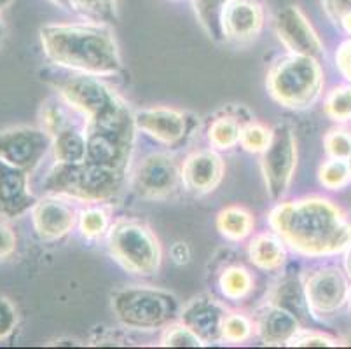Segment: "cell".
I'll use <instances>...</instances> for the list:
<instances>
[{"instance_id": "cell-5", "label": "cell", "mask_w": 351, "mask_h": 349, "mask_svg": "<svg viewBox=\"0 0 351 349\" xmlns=\"http://www.w3.org/2000/svg\"><path fill=\"white\" fill-rule=\"evenodd\" d=\"M324 88V72L317 58L290 54L282 58L267 75V89L278 104L304 108L317 101Z\"/></svg>"}, {"instance_id": "cell-34", "label": "cell", "mask_w": 351, "mask_h": 349, "mask_svg": "<svg viewBox=\"0 0 351 349\" xmlns=\"http://www.w3.org/2000/svg\"><path fill=\"white\" fill-rule=\"evenodd\" d=\"M325 150L334 159H348L351 154V134L344 130L328 131L324 140Z\"/></svg>"}, {"instance_id": "cell-36", "label": "cell", "mask_w": 351, "mask_h": 349, "mask_svg": "<svg viewBox=\"0 0 351 349\" xmlns=\"http://www.w3.org/2000/svg\"><path fill=\"white\" fill-rule=\"evenodd\" d=\"M336 339L328 337V335L317 334V332H309V334H301L295 335L290 342V346H299V348H328V346H336Z\"/></svg>"}, {"instance_id": "cell-15", "label": "cell", "mask_w": 351, "mask_h": 349, "mask_svg": "<svg viewBox=\"0 0 351 349\" xmlns=\"http://www.w3.org/2000/svg\"><path fill=\"white\" fill-rule=\"evenodd\" d=\"M34 229L43 241H56L72 230L75 210L58 197H46L32 208Z\"/></svg>"}, {"instance_id": "cell-20", "label": "cell", "mask_w": 351, "mask_h": 349, "mask_svg": "<svg viewBox=\"0 0 351 349\" xmlns=\"http://www.w3.org/2000/svg\"><path fill=\"white\" fill-rule=\"evenodd\" d=\"M51 149H53L54 158L58 163L77 165V163L84 161L86 154H88V136L77 128L66 126L53 134Z\"/></svg>"}, {"instance_id": "cell-16", "label": "cell", "mask_w": 351, "mask_h": 349, "mask_svg": "<svg viewBox=\"0 0 351 349\" xmlns=\"http://www.w3.org/2000/svg\"><path fill=\"white\" fill-rule=\"evenodd\" d=\"M226 309L210 297H196L180 311V320L203 342H217L222 339V323Z\"/></svg>"}, {"instance_id": "cell-37", "label": "cell", "mask_w": 351, "mask_h": 349, "mask_svg": "<svg viewBox=\"0 0 351 349\" xmlns=\"http://www.w3.org/2000/svg\"><path fill=\"white\" fill-rule=\"evenodd\" d=\"M16 243H18V239H16L12 227L0 220V261L14 254Z\"/></svg>"}, {"instance_id": "cell-42", "label": "cell", "mask_w": 351, "mask_h": 349, "mask_svg": "<svg viewBox=\"0 0 351 349\" xmlns=\"http://www.w3.org/2000/svg\"><path fill=\"white\" fill-rule=\"evenodd\" d=\"M12 0H0V11H2L4 8H8ZM2 38H4V25L0 23V44H2Z\"/></svg>"}, {"instance_id": "cell-17", "label": "cell", "mask_w": 351, "mask_h": 349, "mask_svg": "<svg viewBox=\"0 0 351 349\" xmlns=\"http://www.w3.org/2000/svg\"><path fill=\"white\" fill-rule=\"evenodd\" d=\"M135 124L149 136L166 145L182 142L187 133L186 115L173 108L156 107L140 110L135 115Z\"/></svg>"}, {"instance_id": "cell-1", "label": "cell", "mask_w": 351, "mask_h": 349, "mask_svg": "<svg viewBox=\"0 0 351 349\" xmlns=\"http://www.w3.org/2000/svg\"><path fill=\"white\" fill-rule=\"evenodd\" d=\"M269 224L285 245L308 257L336 255L351 245V217L322 197L280 204Z\"/></svg>"}, {"instance_id": "cell-22", "label": "cell", "mask_w": 351, "mask_h": 349, "mask_svg": "<svg viewBox=\"0 0 351 349\" xmlns=\"http://www.w3.org/2000/svg\"><path fill=\"white\" fill-rule=\"evenodd\" d=\"M254 220L247 210L239 206H229L222 210L217 217V229L224 238L239 241L250 234Z\"/></svg>"}, {"instance_id": "cell-14", "label": "cell", "mask_w": 351, "mask_h": 349, "mask_svg": "<svg viewBox=\"0 0 351 349\" xmlns=\"http://www.w3.org/2000/svg\"><path fill=\"white\" fill-rule=\"evenodd\" d=\"M264 25V9L257 0H229L222 11V35L245 43L257 37Z\"/></svg>"}, {"instance_id": "cell-39", "label": "cell", "mask_w": 351, "mask_h": 349, "mask_svg": "<svg viewBox=\"0 0 351 349\" xmlns=\"http://www.w3.org/2000/svg\"><path fill=\"white\" fill-rule=\"evenodd\" d=\"M322 2H324V8L328 16L336 21H339L341 16L351 11V0H322Z\"/></svg>"}, {"instance_id": "cell-31", "label": "cell", "mask_w": 351, "mask_h": 349, "mask_svg": "<svg viewBox=\"0 0 351 349\" xmlns=\"http://www.w3.org/2000/svg\"><path fill=\"white\" fill-rule=\"evenodd\" d=\"M40 121H43V130H46L47 133L51 134V139H53V134H56L58 131H62L63 128H66V115L63 112L62 104L58 100H47L46 104L43 105V110H40Z\"/></svg>"}, {"instance_id": "cell-29", "label": "cell", "mask_w": 351, "mask_h": 349, "mask_svg": "<svg viewBox=\"0 0 351 349\" xmlns=\"http://www.w3.org/2000/svg\"><path fill=\"white\" fill-rule=\"evenodd\" d=\"M271 134L267 128L261 126V124L250 123L247 126L241 128V136H239V143L248 150V152H263L271 142Z\"/></svg>"}, {"instance_id": "cell-4", "label": "cell", "mask_w": 351, "mask_h": 349, "mask_svg": "<svg viewBox=\"0 0 351 349\" xmlns=\"http://www.w3.org/2000/svg\"><path fill=\"white\" fill-rule=\"evenodd\" d=\"M112 311L128 328L156 330L180 316V304L173 293L161 288L128 287L112 296Z\"/></svg>"}, {"instance_id": "cell-3", "label": "cell", "mask_w": 351, "mask_h": 349, "mask_svg": "<svg viewBox=\"0 0 351 349\" xmlns=\"http://www.w3.org/2000/svg\"><path fill=\"white\" fill-rule=\"evenodd\" d=\"M126 182V173L91 165L58 163L44 180V191L54 196H69L79 201L100 203L116 197Z\"/></svg>"}, {"instance_id": "cell-38", "label": "cell", "mask_w": 351, "mask_h": 349, "mask_svg": "<svg viewBox=\"0 0 351 349\" xmlns=\"http://www.w3.org/2000/svg\"><path fill=\"white\" fill-rule=\"evenodd\" d=\"M336 65L339 69L341 75L346 77L351 82V40H346L339 46L336 53Z\"/></svg>"}, {"instance_id": "cell-8", "label": "cell", "mask_w": 351, "mask_h": 349, "mask_svg": "<svg viewBox=\"0 0 351 349\" xmlns=\"http://www.w3.org/2000/svg\"><path fill=\"white\" fill-rule=\"evenodd\" d=\"M60 93L65 104L81 112L88 123L100 119L124 104L108 86L98 81L95 75L86 73L63 82Z\"/></svg>"}, {"instance_id": "cell-41", "label": "cell", "mask_w": 351, "mask_h": 349, "mask_svg": "<svg viewBox=\"0 0 351 349\" xmlns=\"http://www.w3.org/2000/svg\"><path fill=\"white\" fill-rule=\"evenodd\" d=\"M339 21H341V25L344 27V30H346L348 34H351V11H348L346 14L341 16Z\"/></svg>"}, {"instance_id": "cell-27", "label": "cell", "mask_w": 351, "mask_h": 349, "mask_svg": "<svg viewBox=\"0 0 351 349\" xmlns=\"http://www.w3.org/2000/svg\"><path fill=\"white\" fill-rule=\"evenodd\" d=\"M318 175H320L322 185L330 189V191H337V189L344 187L351 178V173H350V168H348L346 159H334V158H330L327 163L322 165Z\"/></svg>"}, {"instance_id": "cell-10", "label": "cell", "mask_w": 351, "mask_h": 349, "mask_svg": "<svg viewBox=\"0 0 351 349\" xmlns=\"http://www.w3.org/2000/svg\"><path fill=\"white\" fill-rule=\"evenodd\" d=\"M304 296L313 315H334L350 299V283L339 267H322L308 274Z\"/></svg>"}, {"instance_id": "cell-45", "label": "cell", "mask_w": 351, "mask_h": 349, "mask_svg": "<svg viewBox=\"0 0 351 349\" xmlns=\"http://www.w3.org/2000/svg\"><path fill=\"white\" fill-rule=\"evenodd\" d=\"M346 163H348V168H350V173H351V154H350V158L346 159Z\"/></svg>"}, {"instance_id": "cell-32", "label": "cell", "mask_w": 351, "mask_h": 349, "mask_svg": "<svg viewBox=\"0 0 351 349\" xmlns=\"http://www.w3.org/2000/svg\"><path fill=\"white\" fill-rule=\"evenodd\" d=\"M161 344L166 348H197V346H203V341L191 330L189 326L182 323V325L168 326L166 334L162 335Z\"/></svg>"}, {"instance_id": "cell-6", "label": "cell", "mask_w": 351, "mask_h": 349, "mask_svg": "<svg viewBox=\"0 0 351 349\" xmlns=\"http://www.w3.org/2000/svg\"><path fill=\"white\" fill-rule=\"evenodd\" d=\"M108 248L126 271L142 276L158 273L161 248L152 230L135 220H121L110 229Z\"/></svg>"}, {"instance_id": "cell-24", "label": "cell", "mask_w": 351, "mask_h": 349, "mask_svg": "<svg viewBox=\"0 0 351 349\" xmlns=\"http://www.w3.org/2000/svg\"><path fill=\"white\" fill-rule=\"evenodd\" d=\"M241 124L236 117L224 115V117H217L208 128V140L217 149H231L236 143H239L241 136Z\"/></svg>"}, {"instance_id": "cell-19", "label": "cell", "mask_w": 351, "mask_h": 349, "mask_svg": "<svg viewBox=\"0 0 351 349\" xmlns=\"http://www.w3.org/2000/svg\"><path fill=\"white\" fill-rule=\"evenodd\" d=\"M257 332L258 337L267 346L290 344L299 334V322L292 311L273 304L258 313Z\"/></svg>"}, {"instance_id": "cell-25", "label": "cell", "mask_w": 351, "mask_h": 349, "mask_svg": "<svg viewBox=\"0 0 351 349\" xmlns=\"http://www.w3.org/2000/svg\"><path fill=\"white\" fill-rule=\"evenodd\" d=\"M254 280L243 267H229L220 276V290L228 299L241 300L252 292Z\"/></svg>"}, {"instance_id": "cell-7", "label": "cell", "mask_w": 351, "mask_h": 349, "mask_svg": "<svg viewBox=\"0 0 351 349\" xmlns=\"http://www.w3.org/2000/svg\"><path fill=\"white\" fill-rule=\"evenodd\" d=\"M298 166V142L292 128L280 124L273 130L271 142L263 150V168L266 191L271 200L278 201L289 191Z\"/></svg>"}, {"instance_id": "cell-23", "label": "cell", "mask_w": 351, "mask_h": 349, "mask_svg": "<svg viewBox=\"0 0 351 349\" xmlns=\"http://www.w3.org/2000/svg\"><path fill=\"white\" fill-rule=\"evenodd\" d=\"M196 16L201 27L215 40H220L222 35V11L229 0H193Z\"/></svg>"}, {"instance_id": "cell-44", "label": "cell", "mask_w": 351, "mask_h": 349, "mask_svg": "<svg viewBox=\"0 0 351 349\" xmlns=\"http://www.w3.org/2000/svg\"><path fill=\"white\" fill-rule=\"evenodd\" d=\"M346 271H348V276H351V245L348 246V254H346Z\"/></svg>"}, {"instance_id": "cell-43", "label": "cell", "mask_w": 351, "mask_h": 349, "mask_svg": "<svg viewBox=\"0 0 351 349\" xmlns=\"http://www.w3.org/2000/svg\"><path fill=\"white\" fill-rule=\"evenodd\" d=\"M54 5H58V8L63 9H72V4H70V0H51Z\"/></svg>"}, {"instance_id": "cell-35", "label": "cell", "mask_w": 351, "mask_h": 349, "mask_svg": "<svg viewBox=\"0 0 351 349\" xmlns=\"http://www.w3.org/2000/svg\"><path fill=\"white\" fill-rule=\"evenodd\" d=\"M18 325V313L8 297L0 296V339H5Z\"/></svg>"}, {"instance_id": "cell-11", "label": "cell", "mask_w": 351, "mask_h": 349, "mask_svg": "<svg viewBox=\"0 0 351 349\" xmlns=\"http://www.w3.org/2000/svg\"><path fill=\"white\" fill-rule=\"evenodd\" d=\"M182 180V169L168 154L147 156L133 175V189L145 200H162L171 196Z\"/></svg>"}, {"instance_id": "cell-28", "label": "cell", "mask_w": 351, "mask_h": 349, "mask_svg": "<svg viewBox=\"0 0 351 349\" xmlns=\"http://www.w3.org/2000/svg\"><path fill=\"white\" fill-rule=\"evenodd\" d=\"M325 112L334 121H351V88H336L327 96Z\"/></svg>"}, {"instance_id": "cell-47", "label": "cell", "mask_w": 351, "mask_h": 349, "mask_svg": "<svg viewBox=\"0 0 351 349\" xmlns=\"http://www.w3.org/2000/svg\"><path fill=\"white\" fill-rule=\"evenodd\" d=\"M348 344H350V346H351V337H350V339H348Z\"/></svg>"}, {"instance_id": "cell-21", "label": "cell", "mask_w": 351, "mask_h": 349, "mask_svg": "<svg viewBox=\"0 0 351 349\" xmlns=\"http://www.w3.org/2000/svg\"><path fill=\"white\" fill-rule=\"evenodd\" d=\"M250 261L263 271H276L285 262V248H283L282 238H276L273 234H258L252 239L250 248Z\"/></svg>"}, {"instance_id": "cell-13", "label": "cell", "mask_w": 351, "mask_h": 349, "mask_svg": "<svg viewBox=\"0 0 351 349\" xmlns=\"http://www.w3.org/2000/svg\"><path fill=\"white\" fill-rule=\"evenodd\" d=\"M30 173L0 159V215L16 219L37 203L28 187Z\"/></svg>"}, {"instance_id": "cell-33", "label": "cell", "mask_w": 351, "mask_h": 349, "mask_svg": "<svg viewBox=\"0 0 351 349\" xmlns=\"http://www.w3.org/2000/svg\"><path fill=\"white\" fill-rule=\"evenodd\" d=\"M79 226H81V230L84 236H88V238H98V236H101L107 230L108 217L101 208H89V210L81 213Z\"/></svg>"}, {"instance_id": "cell-26", "label": "cell", "mask_w": 351, "mask_h": 349, "mask_svg": "<svg viewBox=\"0 0 351 349\" xmlns=\"http://www.w3.org/2000/svg\"><path fill=\"white\" fill-rule=\"evenodd\" d=\"M73 11L88 16L98 23H108L116 19L114 0H70Z\"/></svg>"}, {"instance_id": "cell-40", "label": "cell", "mask_w": 351, "mask_h": 349, "mask_svg": "<svg viewBox=\"0 0 351 349\" xmlns=\"http://www.w3.org/2000/svg\"><path fill=\"white\" fill-rule=\"evenodd\" d=\"M171 258H173L177 264H187L191 258V250L189 246L186 245V243H175L173 246H171Z\"/></svg>"}, {"instance_id": "cell-30", "label": "cell", "mask_w": 351, "mask_h": 349, "mask_svg": "<svg viewBox=\"0 0 351 349\" xmlns=\"http://www.w3.org/2000/svg\"><path fill=\"white\" fill-rule=\"evenodd\" d=\"M252 335V323L250 320L245 318L243 315L232 313L226 315L224 323H222V339L229 342H243Z\"/></svg>"}, {"instance_id": "cell-9", "label": "cell", "mask_w": 351, "mask_h": 349, "mask_svg": "<svg viewBox=\"0 0 351 349\" xmlns=\"http://www.w3.org/2000/svg\"><path fill=\"white\" fill-rule=\"evenodd\" d=\"M51 145L53 139L43 128L16 126L0 131V159L28 173L40 165Z\"/></svg>"}, {"instance_id": "cell-12", "label": "cell", "mask_w": 351, "mask_h": 349, "mask_svg": "<svg viewBox=\"0 0 351 349\" xmlns=\"http://www.w3.org/2000/svg\"><path fill=\"white\" fill-rule=\"evenodd\" d=\"M273 25L282 44L292 54L322 56L324 44L298 5H280L274 12Z\"/></svg>"}, {"instance_id": "cell-46", "label": "cell", "mask_w": 351, "mask_h": 349, "mask_svg": "<svg viewBox=\"0 0 351 349\" xmlns=\"http://www.w3.org/2000/svg\"><path fill=\"white\" fill-rule=\"evenodd\" d=\"M348 300H350V307H351V288H350V299Z\"/></svg>"}, {"instance_id": "cell-18", "label": "cell", "mask_w": 351, "mask_h": 349, "mask_svg": "<svg viewBox=\"0 0 351 349\" xmlns=\"http://www.w3.org/2000/svg\"><path fill=\"white\" fill-rule=\"evenodd\" d=\"M224 177V163L213 150H199L191 154L182 166V180L196 192H210Z\"/></svg>"}, {"instance_id": "cell-2", "label": "cell", "mask_w": 351, "mask_h": 349, "mask_svg": "<svg viewBox=\"0 0 351 349\" xmlns=\"http://www.w3.org/2000/svg\"><path fill=\"white\" fill-rule=\"evenodd\" d=\"M40 43L49 62L86 75H114L123 67L116 38L101 23L44 25Z\"/></svg>"}]
</instances>
